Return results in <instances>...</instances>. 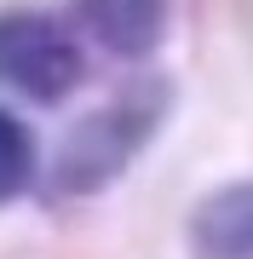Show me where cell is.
Here are the masks:
<instances>
[{
	"mask_svg": "<svg viewBox=\"0 0 253 259\" xmlns=\"http://www.w3.org/2000/svg\"><path fill=\"white\" fill-rule=\"evenodd\" d=\"M86 35L115 58H150L167 35L173 0H75Z\"/></svg>",
	"mask_w": 253,
	"mask_h": 259,
	"instance_id": "cell-4",
	"label": "cell"
},
{
	"mask_svg": "<svg viewBox=\"0 0 253 259\" xmlns=\"http://www.w3.org/2000/svg\"><path fill=\"white\" fill-rule=\"evenodd\" d=\"M40 173V144L29 133V121H18L12 110H0V207L18 202Z\"/></svg>",
	"mask_w": 253,
	"mask_h": 259,
	"instance_id": "cell-5",
	"label": "cell"
},
{
	"mask_svg": "<svg viewBox=\"0 0 253 259\" xmlns=\"http://www.w3.org/2000/svg\"><path fill=\"white\" fill-rule=\"evenodd\" d=\"M86 81V58L40 6H0V87L29 104H64Z\"/></svg>",
	"mask_w": 253,
	"mask_h": 259,
	"instance_id": "cell-2",
	"label": "cell"
},
{
	"mask_svg": "<svg viewBox=\"0 0 253 259\" xmlns=\"http://www.w3.org/2000/svg\"><path fill=\"white\" fill-rule=\"evenodd\" d=\"M190 259H253V179L213 185L190 207Z\"/></svg>",
	"mask_w": 253,
	"mask_h": 259,
	"instance_id": "cell-3",
	"label": "cell"
},
{
	"mask_svg": "<svg viewBox=\"0 0 253 259\" xmlns=\"http://www.w3.org/2000/svg\"><path fill=\"white\" fill-rule=\"evenodd\" d=\"M173 98H178L173 75L150 69V75H138V81H127L110 104L86 110L75 127L58 139V156L46 167V196H58V202H86V196H98L104 185H115V179L150 150L161 121L173 115Z\"/></svg>",
	"mask_w": 253,
	"mask_h": 259,
	"instance_id": "cell-1",
	"label": "cell"
}]
</instances>
